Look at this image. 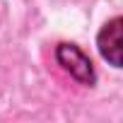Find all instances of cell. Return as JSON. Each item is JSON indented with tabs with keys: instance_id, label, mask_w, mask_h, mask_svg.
Here are the masks:
<instances>
[{
	"instance_id": "1",
	"label": "cell",
	"mask_w": 123,
	"mask_h": 123,
	"mask_svg": "<svg viewBox=\"0 0 123 123\" xmlns=\"http://www.w3.org/2000/svg\"><path fill=\"white\" fill-rule=\"evenodd\" d=\"M97 46L104 60H109L116 68H123V17H113L101 27Z\"/></svg>"
},
{
	"instance_id": "2",
	"label": "cell",
	"mask_w": 123,
	"mask_h": 123,
	"mask_svg": "<svg viewBox=\"0 0 123 123\" xmlns=\"http://www.w3.org/2000/svg\"><path fill=\"white\" fill-rule=\"evenodd\" d=\"M58 63L63 65L77 82L82 85H94V68H92V60L73 43H60L55 51Z\"/></svg>"
}]
</instances>
